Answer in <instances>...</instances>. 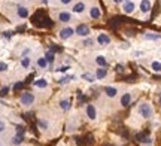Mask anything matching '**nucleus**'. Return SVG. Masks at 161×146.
<instances>
[{"instance_id":"17","label":"nucleus","mask_w":161,"mask_h":146,"mask_svg":"<svg viewBox=\"0 0 161 146\" xmlns=\"http://www.w3.org/2000/svg\"><path fill=\"white\" fill-rule=\"evenodd\" d=\"M35 85L37 88H45L48 82H46V79H37V80H35Z\"/></svg>"},{"instance_id":"4","label":"nucleus","mask_w":161,"mask_h":146,"mask_svg":"<svg viewBox=\"0 0 161 146\" xmlns=\"http://www.w3.org/2000/svg\"><path fill=\"white\" fill-rule=\"evenodd\" d=\"M73 33H75V30H73L72 27H66V28H63V30L60 32V37H61L63 40H66V39L72 37V34Z\"/></svg>"},{"instance_id":"22","label":"nucleus","mask_w":161,"mask_h":146,"mask_svg":"<svg viewBox=\"0 0 161 146\" xmlns=\"http://www.w3.org/2000/svg\"><path fill=\"white\" fill-rule=\"evenodd\" d=\"M151 67H152V70H154V72H161V63H158V61H154Z\"/></svg>"},{"instance_id":"26","label":"nucleus","mask_w":161,"mask_h":146,"mask_svg":"<svg viewBox=\"0 0 161 146\" xmlns=\"http://www.w3.org/2000/svg\"><path fill=\"white\" fill-rule=\"evenodd\" d=\"M45 57H46V60H48V63H52V61H54V55H52L51 52H46Z\"/></svg>"},{"instance_id":"31","label":"nucleus","mask_w":161,"mask_h":146,"mask_svg":"<svg viewBox=\"0 0 161 146\" xmlns=\"http://www.w3.org/2000/svg\"><path fill=\"white\" fill-rule=\"evenodd\" d=\"M0 70H2V72H6V70H8V64H6V63H2V64H0Z\"/></svg>"},{"instance_id":"38","label":"nucleus","mask_w":161,"mask_h":146,"mask_svg":"<svg viewBox=\"0 0 161 146\" xmlns=\"http://www.w3.org/2000/svg\"><path fill=\"white\" fill-rule=\"evenodd\" d=\"M160 103H161V97H160Z\"/></svg>"},{"instance_id":"3","label":"nucleus","mask_w":161,"mask_h":146,"mask_svg":"<svg viewBox=\"0 0 161 146\" xmlns=\"http://www.w3.org/2000/svg\"><path fill=\"white\" fill-rule=\"evenodd\" d=\"M76 34H78V36H82V37L88 36V34H90V27L85 25V24H79V25L76 27Z\"/></svg>"},{"instance_id":"32","label":"nucleus","mask_w":161,"mask_h":146,"mask_svg":"<svg viewBox=\"0 0 161 146\" xmlns=\"http://www.w3.org/2000/svg\"><path fill=\"white\" fill-rule=\"evenodd\" d=\"M11 36H12L11 32H3V37H8V39H9Z\"/></svg>"},{"instance_id":"11","label":"nucleus","mask_w":161,"mask_h":146,"mask_svg":"<svg viewBox=\"0 0 161 146\" xmlns=\"http://www.w3.org/2000/svg\"><path fill=\"white\" fill-rule=\"evenodd\" d=\"M58 20H60L61 23H69L70 21V13L69 12H61V13L58 15Z\"/></svg>"},{"instance_id":"28","label":"nucleus","mask_w":161,"mask_h":146,"mask_svg":"<svg viewBox=\"0 0 161 146\" xmlns=\"http://www.w3.org/2000/svg\"><path fill=\"white\" fill-rule=\"evenodd\" d=\"M21 88H23V84H21V82H17V84L13 85V90H15V91L21 90Z\"/></svg>"},{"instance_id":"1","label":"nucleus","mask_w":161,"mask_h":146,"mask_svg":"<svg viewBox=\"0 0 161 146\" xmlns=\"http://www.w3.org/2000/svg\"><path fill=\"white\" fill-rule=\"evenodd\" d=\"M137 112L143 118H149L151 115H152V107H151V104H148V103H142L137 107Z\"/></svg>"},{"instance_id":"23","label":"nucleus","mask_w":161,"mask_h":146,"mask_svg":"<svg viewBox=\"0 0 161 146\" xmlns=\"http://www.w3.org/2000/svg\"><path fill=\"white\" fill-rule=\"evenodd\" d=\"M21 66H23L24 69H27L30 66V58H28V57H24L23 60H21Z\"/></svg>"},{"instance_id":"9","label":"nucleus","mask_w":161,"mask_h":146,"mask_svg":"<svg viewBox=\"0 0 161 146\" xmlns=\"http://www.w3.org/2000/svg\"><path fill=\"white\" fill-rule=\"evenodd\" d=\"M17 13H18L20 18H27V17H28V9H27L25 6H20L18 11H17Z\"/></svg>"},{"instance_id":"10","label":"nucleus","mask_w":161,"mask_h":146,"mask_svg":"<svg viewBox=\"0 0 161 146\" xmlns=\"http://www.w3.org/2000/svg\"><path fill=\"white\" fill-rule=\"evenodd\" d=\"M106 75H107V70L103 67H100V69H97V73H95V78L99 79V80H102L103 78H106Z\"/></svg>"},{"instance_id":"20","label":"nucleus","mask_w":161,"mask_h":146,"mask_svg":"<svg viewBox=\"0 0 161 146\" xmlns=\"http://www.w3.org/2000/svg\"><path fill=\"white\" fill-rule=\"evenodd\" d=\"M145 37H146L148 40H160L161 39L160 34H145Z\"/></svg>"},{"instance_id":"27","label":"nucleus","mask_w":161,"mask_h":146,"mask_svg":"<svg viewBox=\"0 0 161 146\" xmlns=\"http://www.w3.org/2000/svg\"><path fill=\"white\" fill-rule=\"evenodd\" d=\"M8 92H9V87H3V88H2V92H0V95H2V97H5Z\"/></svg>"},{"instance_id":"14","label":"nucleus","mask_w":161,"mask_h":146,"mask_svg":"<svg viewBox=\"0 0 161 146\" xmlns=\"http://www.w3.org/2000/svg\"><path fill=\"white\" fill-rule=\"evenodd\" d=\"M90 17L94 18V20L100 18V9H99V8H92V9H90Z\"/></svg>"},{"instance_id":"18","label":"nucleus","mask_w":161,"mask_h":146,"mask_svg":"<svg viewBox=\"0 0 161 146\" xmlns=\"http://www.w3.org/2000/svg\"><path fill=\"white\" fill-rule=\"evenodd\" d=\"M95 63H97L100 67H104V66H106V58H104L103 55H99L95 58Z\"/></svg>"},{"instance_id":"24","label":"nucleus","mask_w":161,"mask_h":146,"mask_svg":"<svg viewBox=\"0 0 161 146\" xmlns=\"http://www.w3.org/2000/svg\"><path fill=\"white\" fill-rule=\"evenodd\" d=\"M82 79H85V80H87V82H94V76H92V75H90V73H84V75H82Z\"/></svg>"},{"instance_id":"7","label":"nucleus","mask_w":161,"mask_h":146,"mask_svg":"<svg viewBox=\"0 0 161 146\" xmlns=\"http://www.w3.org/2000/svg\"><path fill=\"white\" fill-rule=\"evenodd\" d=\"M87 115H88L90 119H95L97 112H95V107H94L92 104H88V106H87Z\"/></svg>"},{"instance_id":"5","label":"nucleus","mask_w":161,"mask_h":146,"mask_svg":"<svg viewBox=\"0 0 161 146\" xmlns=\"http://www.w3.org/2000/svg\"><path fill=\"white\" fill-rule=\"evenodd\" d=\"M97 42H99L100 45H109V43H110V37L106 33H100L97 36Z\"/></svg>"},{"instance_id":"25","label":"nucleus","mask_w":161,"mask_h":146,"mask_svg":"<svg viewBox=\"0 0 161 146\" xmlns=\"http://www.w3.org/2000/svg\"><path fill=\"white\" fill-rule=\"evenodd\" d=\"M39 128H40V130H46V128H48V124L45 122V121H42V119H39Z\"/></svg>"},{"instance_id":"29","label":"nucleus","mask_w":161,"mask_h":146,"mask_svg":"<svg viewBox=\"0 0 161 146\" xmlns=\"http://www.w3.org/2000/svg\"><path fill=\"white\" fill-rule=\"evenodd\" d=\"M24 131H25V130H24V127H18V128H17V134L23 136V134H24Z\"/></svg>"},{"instance_id":"16","label":"nucleus","mask_w":161,"mask_h":146,"mask_svg":"<svg viewBox=\"0 0 161 146\" xmlns=\"http://www.w3.org/2000/svg\"><path fill=\"white\" fill-rule=\"evenodd\" d=\"M37 66L40 69H46L48 66V60H46V57H40L39 60H37Z\"/></svg>"},{"instance_id":"35","label":"nucleus","mask_w":161,"mask_h":146,"mask_svg":"<svg viewBox=\"0 0 161 146\" xmlns=\"http://www.w3.org/2000/svg\"><path fill=\"white\" fill-rule=\"evenodd\" d=\"M70 2H72V0H61V3H63V5H69Z\"/></svg>"},{"instance_id":"8","label":"nucleus","mask_w":161,"mask_h":146,"mask_svg":"<svg viewBox=\"0 0 161 146\" xmlns=\"http://www.w3.org/2000/svg\"><path fill=\"white\" fill-rule=\"evenodd\" d=\"M104 92H106L107 97H115L116 94H118V90L114 88V87H104Z\"/></svg>"},{"instance_id":"21","label":"nucleus","mask_w":161,"mask_h":146,"mask_svg":"<svg viewBox=\"0 0 161 146\" xmlns=\"http://www.w3.org/2000/svg\"><path fill=\"white\" fill-rule=\"evenodd\" d=\"M12 143H13V145H20V143H23V136L17 134L13 139H12Z\"/></svg>"},{"instance_id":"15","label":"nucleus","mask_w":161,"mask_h":146,"mask_svg":"<svg viewBox=\"0 0 161 146\" xmlns=\"http://www.w3.org/2000/svg\"><path fill=\"white\" fill-rule=\"evenodd\" d=\"M84 9H85V5H84L82 2L76 3V5L73 6V12H76V13H80V12H84Z\"/></svg>"},{"instance_id":"2","label":"nucleus","mask_w":161,"mask_h":146,"mask_svg":"<svg viewBox=\"0 0 161 146\" xmlns=\"http://www.w3.org/2000/svg\"><path fill=\"white\" fill-rule=\"evenodd\" d=\"M33 101H35V95H33L32 92H23V94L20 95V103H21L23 106H32Z\"/></svg>"},{"instance_id":"33","label":"nucleus","mask_w":161,"mask_h":146,"mask_svg":"<svg viewBox=\"0 0 161 146\" xmlns=\"http://www.w3.org/2000/svg\"><path fill=\"white\" fill-rule=\"evenodd\" d=\"M69 79H70V78H63V79H60V84H67V82H69Z\"/></svg>"},{"instance_id":"36","label":"nucleus","mask_w":161,"mask_h":146,"mask_svg":"<svg viewBox=\"0 0 161 146\" xmlns=\"http://www.w3.org/2000/svg\"><path fill=\"white\" fill-rule=\"evenodd\" d=\"M67 69H69V67H66V66H63V67H60V70H61V72H66Z\"/></svg>"},{"instance_id":"34","label":"nucleus","mask_w":161,"mask_h":146,"mask_svg":"<svg viewBox=\"0 0 161 146\" xmlns=\"http://www.w3.org/2000/svg\"><path fill=\"white\" fill-rule=\"evenodd\" d=\"M5 128H6V125H5V122L0 124V131H5Z\"/></svg>"},{"instance_id":"6","label":"nucleus","mask_w":161,"mask_h":146,"mask_svg":"<svg viewBox=\"0 0 161 146\" xmlns=\"http://www.w3.org/2000/svg\"><path fill=\"white\" fill-rule=\"evenodd\" d=\"M151 6H152L151 0H142V2H140V11L142 12H149Z\"/></svg>"},{"instance_id":"37","label":"nucleus","mask_w":161,"mask_h":146,"mask_svg":"<svg viewBox=\"0 0 161 146\" xmlns=\"http://www.w3.org/2000/svg\"><path fill=\"white\" fill-rule=\"evenodd\" d=\"M114 2H115V3H119V2H122V0H114Z\"/></svg>"},{"instance_id":"19","label":"nucleus","mask_w":161,"mask_h":146,"mask_svg":"<svg viewBox=\"0 0 161 146\" xmlns=\"http://www.w3.org/2000/svg\"><path fill=\"white\" fill-rule=\"evenodd\" d=\"M60 106H61V109H63V110H69V109H70V101L69 100H61Z\"/></svg>"},{"instance_id":"30","label":"nucleus","mask_w":161,"mask_h":146,"mask_svg":"<svg viewBox=\"0 0 161 146\" xmlns=\"http://www.w3.org/2000/svg\"><path fill=\"white\" fill-rule=\"evenodd\" d=\"M92 43H94V40H92V39H87V40L84 42V45H85V46H91Z\"/></svg>"},{"instance_id":"13","label":"nucleus","mask_w":161,"mask_h":146,"mask_svg":"<svg viewBox=\"0 0 161 146\" xmlns=\"http://www.w3.org/2000/svg\"><path fill=\"white\" fill-rule=\"evenodd\" d=\"M130 101H131V95L127 92V94H124L122 97H121V104L122 106H128L130 104Z\"/></svg>"},{"instance_id":"12","label":"nucleus","mask_w":161,"mask_h":146,"mask_svg":"<svg viewBox=\"0 0 161 146\" xmlns=\"http://www.w3.org/2000/svg\"><path fill=\"white\" fill-rule=\"evenodd\" d=\"M122 11L125 12V13H131V12L134 11V3H131V2H127L125 5H124V8H122Z\"/></svg>"}]
</instances>
